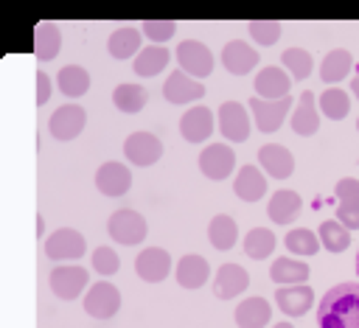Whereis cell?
Here are the masks:
<instances>
[{
	"mask_svg": "<svg viewBox=\"0 0 359 328\" xmlns=\"http://www.w3.org/2000/svg\"><path fill=\"white\" fill-rule=\"evenodd\" d=\"M320 328H359V283H337L317 306Z\"/></svg>",
	"mask_w": 359,
	"mask_h": 328,
	"instance_id": "cell-1",
	"label": "cell"
},
{
	"mask_svg": "<svg viewBox=\"0 0 359 328\" xmlns=\"http://www.w3.org/2000/svg\"><path fill=\"white\" fill-rule=\"evenodd\" d=\"M107 233L123 244V247H135L146 238V219L135 210V207H121L107 219Z\"/></svg>",
	"mask_w": 359,
	"mask_h": 328,
	"instance_id": "cell-2",
	"label": "cell"
},
{
	"mask_svg": "<svg viewBox=\"0 0 359 328\" xmlns=\"http://www.w3.org/2000/svg\"><path fill=\"white\" fill-rule=\"evenodd\" d=\"M292 109V98H250V112H252V121L261 132H278L280 123L286 121Z\"/></svg>",
	"mask_w": 359,
	"mask_h": 328,
	"instance_id": "cell-3",
	"label": "cell"
},
{
	"mask_svg": "<svg viewBox=\"0 0 359 328\" xmlns=\"http://www.w3.org/2000/svg\"><path fill=\"white\" fill-rule=\"evenodd\" d=\"M233 168H236V151L227 143H210V146L202 149V154H199V171L208 179H213V182L227 179L233 174Z\"/></svg>",
	"mask_w": 359,
	"mask_h": 328,
	"instance_id": "cell-4",
	"label": "cell"
},
{
	"mask_svg": "<svg viewBox=\"0 0 359 328\" xmlns=\"http://www.w3.org/2000/svg\"><path fill=\"white\" fill-rule=\"evenodd\" d=\"M123 154H126V160L132 165L146 168V165H154L163 157V143L151 132H132L123 140Z\"/></svg>",
	"mask_w": 359,
	"mask_h": 328,
	"instance_id": "cell-5",
	"label": "cell"
},
{
	"mask_svg": "<svg viewBox=\"0 0 359 328\" xmlns=\"http://www.w3.org/2000/svg\"><path fill=\"white\" fill-rule=\"evenodd\" d=\"M118 308H121V292L107 280L93 283L90 292L84 294V311L95 320H109L118 314Z\"/></svg>",
	"mask_w": 359,
	"mask_h": 328,
	"instance_id": "cell-6",
	"label": "cell"
},
{
	"mask_svg": "<svg viewBox=\"0 0 359 328\" xmlns=\"http://www.w3.org/2000/svg\"><path fill=\"white\" fill-rule=\"evenodd\" d=\"M177 62L180 70H185L194 78H205L213 73V53L208 50V45L196 42V39H185L177 48Z\"/></svg>",
	"mask_w": 359,
	"mask_h": 328,
	"instance_id": "cell-7",
	"label": "cell"
},
{
	"mask_svg": "<svg viewBox=\"0 0 359 328\" xmlns=\"http://www.w3.org/2000/svg\"><path fill=\"white\" fill-rule=\"evenodd\" d=\"M163 98L168 104H191V101H199L205 98V84L194 76H188L185 70H174L165 84H163Z\"/></svg>",
	"mask_w": 359,
	"mask_h": 328,
	"instance_id": "cell-8",
	"label": "cell"
},
{
	"mask_svg": "<svg viewBox=\"0 0 359 328\" xmlns=\"http://www.w3.org/2000/svg\"><path fill=\"white\" fill-rule=\"evenodd\" d=\"M84 123H87L84 107H79V104H65V107H59V109L50 115L48 129H50V135H53L56 140H73V137L81 135Z\"/></svg>",
	"mask_w": 359,
	"mask_h": 328,
	"instance_id": "cell-9",
	"label": "cell"
},
{
	"mask_svg": "<svg viewBox=\"0 0 359 328\" xmlns=\"http://www.w3.org/2000/svg\"><path fill=\"white\" fill-rule=\"evenodd\" d=\"M84 250H87L84 235L70 230V227H62V230L50 233V238L45 241V255L50 261H73V258H81Z\"/></svg>",
	"mask_w": 359,
	"mask_h": 328,
	"instance_id": "cell-10",
	"label": "cell"
},
{
	"mask_svg": "<svg viewBox=\"0 0 359 328\" xmlns=\"http://www.w3.org/2000/svg\"><path fill=\"white\" fill-rule=\"evenodd\" d=\"M219 132L230 143H241L250 137V118L238 101H224L219 107Z\"/></svg>",
	"mask_w": 359,
	"mask_h": 328,
	"instance_id": "cell-11",
	"label": "cell"
},
{
	"mask_svg": "<svg viewBox=\"0 0 359 328\" xmlns=\"http://www.w3.org/2000/svg\"><path fill=\"white\" fill-rule=\"evenodd\" d=\"M87 286V269L84 266H53L50 269V292L59 300H76L81 289Z\"/></svg>",
	"mask_w": 359,
	"mask_h": 328,
	"instance_id": "cell-12",
	"label": "cell"
},
{
	"mask_svg": "<svg viewBox=\"0 0 359 328\" xmlns=\"http://www.w3.org/2000/svg\"><path fill=\"white\" fill-rule=\"evenodd\" d=\"M337 219L348 227V230H359V179L353 177H342L337 182Z\"/></svg>",
	"mask_w": 359,
	"mask_h": 328,
	"instance_id": "cell-13",
	"label": "cell"
},
{
	"mask_svg": "<svg viewBox=\"0 0 359 328\" xmlns=\"http://www.w3.org/2000/svg\"><path fill=\"white\" fill-rule=\"evenodd\" d=\"M250 286V275L244 266L238 264H222L216 269V278H213V294L219 300H233L238 297L244 289Z\"/></svg>",
	"mask_w": 359,
	"mask_h": 328,
	"instance_id": "cell-14",
	"label": "cell"
},
{
	"mask_svg": "<svg viewBox=\"0 0 359 328\" xmlns=\"http://www.w3.org/2000/svg\"><path fill=\"white\" fill-rule=\"evenodd\" d=\"M171 269V255L163 247H146L137 258H135V272L146 280V283H160L165 280Z\"/></svg>",
	"mask_w": 359,
	"mask_h": 328,
	"instance_id": "cell-15",
	"label": "cell"
},
{
	"mask_svg": "<svg viewBox=\"0 0 359 328\" xmlns=\"http://www.w3.org/2000/svg\"><path fill=\"white\" fill-rule=\"evenodd\" d=\"M275 300L286 317H300L314 306V292L306 283H289V286H278Z\"/></svg>",
	"mask_w": 359,
	"mask_h": 328,
	"instance_id": "cell-16",
	"label": "cell"
},
{
	"mask_svg": "<svg viewBox=\"0 0 359 328\" xmlns=\"http://www.w3.org/2000/svg\"><path fill=\"white\" fill-rule=\"evenodd\" d=\"M258 165L272 177V179H286L294 171V157L286 146L278 143H266L258 149Z\"/></svg>",
	"mask_w": 359,
	"mask_h": 328,
	"instance_id": "cell-17",
	"label": "cell"
},
{
	"mask_svg": "<svg viewBox=\"0 0 359 328\" xmlns=\"http://www.w3.org/2000/svg\"><path fill=\"white\" fill-rule=\"evenodd\" d=\"M95 188L104 196H123L132 188V171L121 163H104L95 171Z\"/></svg>",
	"mask_w": 359,
	"mask_h": 328,
	"instance_id": "cell-18",
	"label": "cell"
},
{
	"mask_svg": "<svg viewBox=\"0 0 359 328\" xmlns=\"http://www.w3.org/2000/svg\"><path fill=\"white\" fill-rule=\"evenodd\" d=\"M213 132V112L208 107H191L182 118H180V135L188 140V143H202L208 140Z\"/></svg>",
	"mask_w": 359,
	"mask_h": 328,
	"instance_id": "cell-19",
	"label": "cell"
},
{
	"mask_svg": "<svg viewBox=\"0 0 359 328\" xmlns=\"http://www.w3.org/2000/svg\"><path fill=\"white\" fill-rule=\"evenodd\" d=\"M289 123H292L294 135H300V137L317 135V129H320V112H317V104H314V93L311 90L300 93L297 107L292 109V121Z\"/></svg>",
	"mask_w": 359,
	"mask_h": 328,
	"instance_id": "cell-20",
	"label": "cell"
},
{
	"mask_svg": "<svg viewBox=\"0 0 359 328\" xmlns=\"http://www.w3.org/2000/svg\"><path fill=\"white\" fill-rule=\"evenodd\" d=\"M222 64L224 70H230L233 76H244L258 64V53L244 42V39H230L222 48Z\"/></svg>",
	"mask_w": 359,
	"mask_h": 328,
	"instance_id": "cell-21",
	"label": "cell"
},
{
	"mask_svg": "<svg viewBox=\"0 0 359 328\" xmlns=\"http://www.w3.org/2000/svg\"><path fill=\"white\" fill-rule=\"evenodd\" d=\"M236 325L238 328H264L272 322V308L266 297H247L236 306Z\"/></svg>",
	"mask_w": 359,
	"mask_h": 328,
	"instance_id": "cell-22",
	"label": "cell"
},
{
	"mask_svg": "<svg viewBox=\"0 0 359 328\" xmlns=\"http://www.w3.org/2000/svg\"><path fill=\"white\" fill-rule=\"evenodd\" d=\"M300 207H303V199L300 193L294 191H275L269 196V205H266V216L275 221V224H292L297 216H300Z\"/></svg>",
	"mask_w": 359,
	"mask_h": 328,
	"instance_id": "cell-23",
	"label": "cell"
},
{
	"mask_svg": "<svg viewBox=\"0 0 359 328\" xmlns=\"http://www.w3.org/2000/svg\"><path fill=\"white\" fill-rule=\"evenodd\" d=\"M208 278H210V264L202 255L188 252V255L180 258V264H177V283L182 289H199V286L208 283Z\"/></svg>",
	"mask_w": 359,
	"mask_h": 328,
	"instance_id": "cell-24",
	"label": "cell"
},
{
	"mask_svg": "<svg viewBox=\"0 0 359 328\" xmlns=\"http://www.w3.org/2000/svg\"><path fill=\"white\" fill-rule=\"evenodd\" d=\"M289 84H292V78H289L286 70L278 67V64L261 67L258 76H255V93H258L261 98H269V101H272V98H286Z\"/></svg>",
	"mask_w": 359,
	"mask_h": 328,
	"instance_id": "cell-25",
	"label": "cell"
},
{
	"mask_svg": "<svg viewBox=\"0 0 359 328\" xmlns=\"http://www.w3.org/2000/svg\"><path fill=\"white\" fill-rule=\"evenodd\" d=\"M233 191L238 199L244 202H258L264 193H266V179L264 174L258 171V165H241L238 174H236V182H233Z\"/></svg>",
	"mask_w": 359,
	"mask_h": 328,
	"instance_id": "cell-26",
	"label": "cell"
},
{
	"mask_svg": "<svg viewBox=\"0 0 359 328\" xmlns=\"http://www.w3.org/2000/svg\"><path fill=\"white\" fill-rule=\"evenodd\" d=\"M107 50H109L112 59L137 56V53H140V31L132 28V25H123V28L112 31L109 39H107Z\"/></svg>",
	"mask_w": 359,
	"mask_h": 328,
	"instance_id": "cell-27",
	"label": "cell"
},
{
	"mask_svg": "<svg viewBox=\"0 0 359 328\" xmlns=\"http://www.w3.org/2000/svg\"><path fill=\"white\" fill-rule=\"evenodd\" d=\"M59 45H62V34L53 22H39L34 28V56L39 62H50L56 59L59 53Z\"/></svg>",
	"mask_w": 359,
	"mask_h": 328,
	"instance_id": "cell-28",
	"label": "cell"
},
{
	"mask_svg": "<svg viewBox=\"0 0 359 328\" xmlns=\"http://www.w3.org/2000/svg\"><path fill=\"white\" fill-rule=\"evenodd\" d=\"M351 67H353V59H351V53L345 48L328 50L325 59H323V64H320V78L325 84H337V81H342L351 73Z\"/></svg>",
	"mask_w": 359,
	"mask_h": 328,
	"instance_id": "cell-29",
	"label": "cell"
},
{
	"mask_svg": "<svg viewBox=\"0 0 359 328\" xmlns=\"http://www.w3.org/2000/svg\"><path fill=\"white\" fill-rule=\"evenodd\" d=\"M269 278L278 286H289V283H306L309 278V264L306 261H294V258H275Z\"/></svg>",
	"mask_w": 359,
	"mask_h": 328,
	"instance_id": "cell-30",
	"label": "cell"
},
{
	"mask_svg": "<svg viewBox=\"0 0 359 328\" xmlns=\"http://www.w3.org/2000/svg\"><path fill=\"white\" fill-rule=\"evenodd\" d=\"M56 84L67 98H79V95H84L90 90V73L84 67H79V64H65L56 73Z\"/></svg>",
	"mask_w": 359,
	"mask_h": 328,
	"instance_id": "cell-31",
	"label": "cell"
},
{
	"mask_svg": "<svg viewBox=\"0 0 359 328\" xmlns=\"http://www.w3.org/2000/svg\"><path fill=\"white\" fill-rule=\"evenodd\" d=\"M208 238H210V244L216 247V250H230L233 244H236V238H238V227H236V219L233 216H227V213H219V216H213L210 219V224H208Z\"/></svg>",
	"mask_w": 359,
	"mask_h": 328,
	"instance_id": "cell-32",
	"label": "cell"
},
{
	"mask_svg": "<svg viewBox=\"0 0 359 328\" xmlns=\"http://www.w3.org/2000/svg\"><path fill=\"white\" fill-rule=\"evenodd\" d=\"M168 50L163 45H149L143 48L137 56H135V76H143V78H151L157 76L165 64H168Z\"/></svg>",
	"mask_w": 359,
	"mask_h": 328,
	"instance_id": "cell-33",
	"label": "cell"
},
{
	"mask_svg": "<svg viewBox=\"0 0 359 328\" xmlns=\"http://www.w3.org/2000/svg\"><path fill=\"white\" fill-rule=\"evenodd\" d=\"M317 235H320V244H323L328 252H342V250L351 247V230H348L339 219L323 221L320 230H317Z\"/></svg>",
	"mask_w": 359,
	"mask_h": 328,
	"instance_id": "cell-34",
	"label": "cell"
},
{
	"mask_svg": "<svg viewBox=\"0 0 359 328\" xmlns=\"http://www.w3.org/2000/svg\"><path fill=\"white\" fill-rule=\"evenodd\" d=\"M244 252L252 258V261H264L275 252V233L266 230V227H252L244 238Z\"/></svg>",
	"mask_w": 359,
	"mask_h": 328,
	"instance_id": "cell-35",
	"label": "cell"
},
{
	"mask_svg": "<svg viewBox=\"0 0 359 328\" xmlns=\"http://www.w3.org/2000/svg\"><path fill=\"white\" fill-rule=\"evenodd\" d=\"M112 101L121 112L126 115H135L146 107V90L140 84H118L115 93H112Z\"/></svg>",
	"mask_w": 359,
	"mask_h": 328,
	"instance_id": "cell-36",
	"label": "cell"
},
{
	"mask_svg": "<svg viewBox=\"0 0 359 328\" xmlns=\"http://www.w3.org/2000/svg\"><path fill=\"white\" fill-rule=\"evenodd\" d=\"M320 109H323L325 118H331V121H342V118L351 112V98H348L345 90H339V87H328V90H323V95H320Z\"/></svg>",
	"mask_w": 359,
	"mask_h": 328,
	"instance_id": "cell-37",
	"label": "cell"
},
{
	"mask_svg": "<svg viewBox=\"0 0 359 328\" xmlns=\"http://www.w3.org/2000/svg\"><path fill=\"white\" fill-rule=\"evenodd\" d=\"M286 247H289L292 255L309 258V255H317V250H320V235L311 233L309 227H294V230L286 233Z\"/></svg>",
	"mask_w": 359,
	"mask_h": 328,
	"instance_id": "cell-38",
	"label": "cell"
},
{
	"mask_svg": "<svg viewBox=\"0 0 359 328\" xmlns=\"http://www.w3.org/2000/svg\"><path fill=\"white\" fill-rule=\"evenodd\" d=\"M280 62H283V67H286L294 78H306V76L311 73V67H314L311 53L303 50V48H286V50L280 53Z\"/></svg>",
	"mask_w": 359,
	"mask_h": 328,
	"instance_id": "cell-39",
	"label": "cell"
},
{
	"mask_svg": "<svg viewBox=\"0 0 359 328\" xmlns=\"http://www.w3.org/2000/svg\"><path fill=\"white\" fill-rule=\"evenodd\" d=\"M247 31L258 45H275L280 39V22H275V20H252L247 25Z\"/></svg>",
	"mask_w": 359,
	"mask_h": 328,
	"instance_id": "cell-40",
	"label": "cell"
},
{
	"mask_svg": "<svg viewBox=\"0 0 359 328\" xmlns=\"http://www.w3.org/2000/svg\"><path fill=\"white\" fill-rule=\"evenodd\" d=\"M93 269H95L98 275H104V278L115 275V272L121 269L118 252H115L112 247H95V250H93Z\"/></svg>",
	"mask_w": 359,
	"mask_h": 328,
	"instance_id": "cell-41",
	"label": "cell"
},
{
	"mask_svg": "<svg viewBox=\"0 0 359 328\" xmlns=\"http://www.w3.org/2000/svg\"><path fill=\"white\" fill-rule=\"evenodd\" d=\"M140 31H143L151 42H165V39H171V36H174L177 22H174V20H143Z\"/></svg>",
	"mask_w": 359,
	"mask_h": 328,
	"instance_id": "cell-42",
	"label": "cell"
},
{
	"mask_svg": "<svg viewBox=\"0 0 359 328\" xmlns=\"http://www.w3.org/2000/svg\"><path fill=\"white\" fill-rule=\"evenodd\" d=\"M50 98V76L45 70H36V107H45Z\"/></svg>",
	"mask_w": 359,
	"mask_h": 328,
	"instance_id": "cell-43",
	"label": "cell"
},
{
	"mask_svg": "<svg viewBox=\"0 0 359 328\" xmlns=\"http://www.w3.org/2000/svg\"><path fill=\"white\" fill-rule=\"evenodd\" d=\"M351 90H353V95H356V98H359V76H356V78H353V81H351Z\"/></svg>",
	"mask_w": 359,
	"mask_h": 328,
	"instance_id": "cell-44",
	"label": "cell"
},
{
	"mask_svg": "<svg viewBox=\"0 0 359 328\" xmlns=\"http://www.w3.org/2000/svg\"><path fill=\"white\" fill-rule=\"evenodd\" d=\"M272 328H294V325H292V322H275Z\"/></svg>",
	"mask_w": 359,
	"mask_h": 328,
	"instance_id": "cell-45",
	"label": "cell"
},
{
	"mask_svg": "<svg viewBox=\"0 0 359 328\" xmlns=\"http://www.w3.org/2000/svg\"><path fill=\"white\" fill-rule=\"evenodd\" d=\"M356 275H359V252H356Z\"/></svg>",
	"mask_w": 359,
	"mask_h": 328,
	"instance_id": "cell-46",
	"label": "cell"
},
{
	"mask_svg": "<svg viewBox=\"0 0 359 328\" xmlns=\"http://www.w3.org/2000/svg\"><path fill=\"white\" fill-rule=\"evenodd\" d=\"M356 129H359V121H356Z\"/></svg>",
	"mask_w": 359,
	"mask_h": 328,
	"instance_id": "cell-47",
	"label": "cell"
}]
</instances>
